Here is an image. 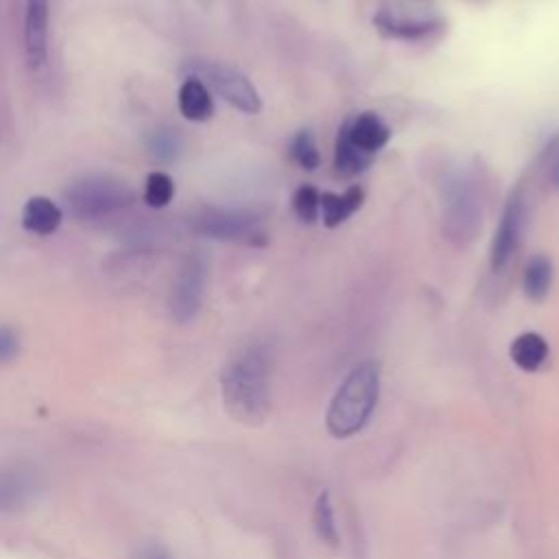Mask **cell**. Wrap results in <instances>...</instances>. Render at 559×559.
Listing matches in <instances>:
<instances>
[{
	"label": "cell",
	"instance_id": "cell-15",
	"mask_svg": "<svg viewBox=\"0 0 559 559\" xmlns=\"http://www.w3.org/2000/svg\"><path fill=\"white\" fill-rule=\"evenodd\" d=\"M362 199H365V192L360 186H352L343 194H336V192L319 194V216L323 218V225L338 227L362 205Z\"/></svg>",
	"mask_w": 559,
	"mask_h": 559
},
{
	"label": "cell",
	"instance_id": "cell-1",
	"mask_svg": "<svg viewBox=\"0 0 559 559\" xmlns=\"http://www.w3.org/2000/svg\"><path fill=\"white\" fill-rule=\"evenodd\" d=\"M227 415L245 426H260L271 411V352L262 341L240 347L221 371Z\"/></svg>",
	"mask_w": 559,
	"mask_h": 559
},
{
	"label": "cell",
	"instance_id": "cell-22",
	"mask_svg": "<svg viewBox=\"0 0 559 559\" xmlns=\"http://www.w3.org/2000/svg\"><path fill=\"white\" fill-rule=\"evenodd\" d=\"M290 155L304 170H314L321 162L317 140L308 129H301L290 140Z\"/></svg>",
	"mask_w": 559,
	"mask_h": 559
},
{
	"label": "cell",
	"instance_id": "cell-12",
	"mask_svg": "<svg viewBox=\"0 0 559 559\" xmlns=\"http://www.w3.org/2000/svg\"><path fill=\"white\" fill-rule=\"evenodd\" d=\"M349 140L369 155H376L391 138L389 124L373 111H362L349 120H345Z\"/></svg>",
	"mask_w": 559,
	"mask_h": 559
},
{
	"label": "cell",
	"instance_id": "cell-23",
	"mask_svg": "<svg viewBox=\"0 0 559 559\" xmlns=\"http://www.w3.org/2000/svg\"><path fill=\"white\" fill-rule=\"evenodd\" d=\"M293 210L301 223H314L319 218V192L304 183L293 194Z\"/></svg>",
	"mask_w": 559,
	"mask_h": 559
},
{
	"label": "cell",
	"instance_id": "cell-19",
	"mask_svg": "<svg viewBox=\"0 0 559 559\" xmlns=\"http://www.w3.org/2000/svg\"><path fill=\"white\" fill-rule=\"evenodd\" d=\"M144 146L157 162H175L183 148V140L173 127H155L144 135Z\"/></svg>",
	"mask_w": 559,
	"mask_h": 559
},
{
	"label": "cell",
	"instance_id": "cell-26",
	"mask_svg": "<svg viewBox=\"0 0 559 559\" xmlns=\"http://www.w3.org/2000/svg\"><path fill=\"white\" fill-rule=\"evenodd\" d=\"M131 559H173V555L157 542H146V544H140L133 552Z\"/></svg>",
	"mask_w": 559,
	"mask_h": 559
},
{
	"label": "cell",
	"instance_id": "cell-17",
	"mask_svg": "<svg viewBox=\"0 0 559 559\" xmlns=\"http://www.w3.org/2000/svg\"><path fill=\"white\" fill-rule=\"evenodd\" d=\"M373 155L365 153L362 148H358L347 133V127L343 122V127L338 129L336 135V144H334V170L341 177H354L358 173H362L369 164H371Z\"/></svg>",
	"mask_w": 559,
	"mask_h": 559
},
{
	"label": "cell",
	"instance_id": "cell-5",
	"mask_svg": "<svg viewBox=\"0 0 559 559\" xmlns=\"http://www.w3.org/2000/svg\"><path fill=\"white\" fill-rule=\"evenodd\" d=\"M188 70L192 72V76L201 79L207 87H212L223 100H227L238 111L258 114L262 109V100L255 85L238 68L223 61L197 59L188 63Z\"/></svg>",
	"mask_w": 559,
	"mask_h": 559
},
{
	"label": "cell",
	"instance_id": "cell-21",
	"mask_svg": "<svg viewBox=\"0 0 559 559\" xmlns=\"http://www.w3.org/2000/svg\"><path fill=\"white\" fill-rule=\"evenodd\" d=\"M144 203L148 207H166L173 197H175V181L168 173L164 170H153L146 175V181H144Z\"/></svg>",
	"mask_w": 559,
	"mask_h": 559
},
{
	"label": "cell",
	"instance_id": "cell-16",
	"mask_svg": "<svg viewBox=\"0 0 559 559\" xmlns=\"http://www.w3.org/2000/svg\"><path fill=\"white\" fill-rule=\"evenodd\" d=\"M511 360L522 369V371H537L546 358H548V343L542 334L537 332H522L520 336L513 338L509 347Z\"/></svg>",
	"mask_w": 559,
	"mask_h": 559
},
{
	"label": "cell",
	"instance_id": "cell-6",
	"mask_svg": "<svg viewBox=\"0 0 559 559\" xmlns=\"http://www.w3.org/2000/svg\"><path fill=\"white\" fill-rule=\"evenodd\" d=\"M380 33L395 39H424L441 28V17L424 0H389L373 15Z\"/></svg>",
	"mask_w": 559,
	"mask_h": 559
},
{
	"label": "cell",
	"instance_id": "cell-11",
	"mask_svg": "<svg viewBox=\"0 0 559 559\" xmlns=\"http://www.w3.org/2000/svg\"><path fill=\"white\" fill-rule=\"evenodd\" d=\"M37 474L22 463L0 465V513L26 507L37 493Z\"/></svg>",
	"mask_w": 559,
	"mask_h": 559
},
{
	"label": "cell",
	"instance_id": "cell-4",
	"mask_svg": "<svg viewBox=\"0 0 559 559\" xmlns=\"http://www.w3.org/2000/svg\"><path fill=\"white\" fill-rule=\"evenodd\" d=\"M264 214L255 207H199L190 216V227L207 238L225 242L262 245L264 236Z\"/></svg>",
	"mask_w": 559,
	"mask_h": 559
},
{
	"label": "cell",
	"instance_id": "cell-18",
	"mask_svg": "<svg viewBox=\"0 0 559 559\" xmlns=\"http://www.w3.org/2000/svg\"><path fill=\"white\" fill-rule=\"evenodd\" d=\"M552 284V262L550 258H546L544 253L533 255L526 266H524V275H522V288L524 295L531 301H542L546 299L548 290Z\"/></svg>",
	"mask_w": 559,
	"mask_h": 559
},
{
	"label": "cell",
	"instance_id": "cell-2",
	"mask_svg": "<svg viewBox=\"0 0 559 559\" xmlns=\"http://www.w3.org/2000/svg\"><path fill=\"white\" fill-rule=\"evenodd\" d=\"M380 397V369L376 360H362L345 376L325 413V428L336 439L358 435Z\"/></svg>",
	"mask_w": 559,
	"mask_h": 559
},
{
	"label": "cell",
	"instance_id": "cell-3",
	"mask_svg": "<svg viewBox=\"0 0 559 559\" xmlns=\"http://www.w3.org/2000/svg\"><path fill=\"white\" fill-rule=\"evenodd\" d=\"M135 201L133 188L111 175H83L63 190L66 212L79 221H94L129 207Z\"/></svg>",
	"mask_w": 559,
	"mask_h": 559
},
{
	"label": "cell",
	"instance_id": "cell-20",
	"mask_svg": "<svg viewBox=\"0 0 559 559\" xmlns=\"http://www.w3.org/2000/svg\"><path fill=\"white\" fill-rule=\"evenodd\" d=\"M312 526L317 537L336 548L338 546V526L334 520V507H332V498L328 491H321L314 500V509H312Z\"/></svg>",
	"mask_w": 559,
	"mask_h": 559
},
{
	"label": "cell",
	"instance_id": "cell-24",
	"mask_svg": "<svg viewBox=\"0 0 559 559\" xmlns=\"http://www.w3.org/2000/svg\"><path fill=\"white\" fill-rule=\"evenodd\" d=\"M539 173L548 188L559 190V135H555L539 153Z\"/></svg>",
	"mask_w": 559,
	"mask_h": 559
},
{
	"label": "cell",
	"instance_id": "cell-13",
	"mask_svg": "<svg viewBox=\"0 0 559 559\" xmlns=\"http://www.w3.org/2000/svg\"><path fill=\"white\" fill-rule=\"evenodd\" d=\"M177 107H179V114L190 122L210 120L214 114V100H212L210 87L192 74L186 76L177 92Z\"/></svg>",
	"mask_w": 559,
	"mask_h": 559
},
{
	"label": "cell",
	"instance_id": "cell-9",
	"mask_svg": "<svg viewBox=\"0 0 559 559\" xmlns=\"http://www.w3.org/2000/svg\"><path fill=\"white\" fill-rule=\"evenodd\" d=\"M524 221H526V199H524L522 188H513L504 203L496 234L491 238L489 262H491L493 271H502L509 264L511 255L515 253V249L520 245V238L524 231Z\"/></svg>",
	"mask_w": 559,
	"mask_h": 559
},
{
	"label": "cell",
	"instance_id": "cell-14",
	"mask_svg": "<svg viewBox=\"0 0 559 559\" xmlns=\"http://www.w3.org/2000/svg\"><path fill=\"white\" fill-rule=\"evenodd\" d=\"M63 210L44 194L31 197L22 207V227L35 236H50L59 229Z\"/></svg>",
	"mask_w": 559,
	"mask_h": 559
},
{
	"label": "cell",
	"instance_id": "cell-7",
	"mask_svg": "<svg viewBox=\"0 0 559 559\" xmlns=\"http://www.w3.org/2000/svg\"><path fill=\"white\" fill-rule=\"evenodd\" d=\"M480 223V203L467 173H454L443 186V227L450 238H472Z\"/></svg>",
	"mask_w": 559,
	"mask_h": 559
},
{
	"label": "cell",
	"instance_id": "cell-25",
	"mask_svg": "<svg viewBox=\"0 0 559 559\" xmlns=\"http://www.w3.org/2000/svg\"><path fill=\"white\" fill-rule=\"evenodd\" d=\"M17 352H20L17 334L11 328L0 325V362H7L11 358H15Z\"/></svg>",
	"mask_w": 559,
	"mask_h": 559
},
{
	"label": "cell",
	"instance_id": "cell-10",
	"mask_svg": "<svg viewBox=\"0 0 559 559\" xmlns=\"http://www.w3.org/2000/svg\"><path fill=\"white\" fill-rule=\"evenodd\" d=\"M48 0H26L24 7V55L31 70H41L48 57Z\"/></svg>",
	"mask_w": 559,
	"mask_h": 559
},
{
	"label": "cell",
	"instance_id": "cell-8",
	"mask_svg": "<svg viewBox=\"0 0 559 559\" xmlns=\"http://www.w3.org/2000/svg\"><path fill=\"white\" fill-rule=\"evenodd\" d=\"M205 280L207 262L203 253L190 251L179 264V271L173 280V288L168 295V308L177 323H190L199 314L205 293Z\"/></svg>",
	"mask_w": 559,
	"mask_h": 559
}]
</instances>
